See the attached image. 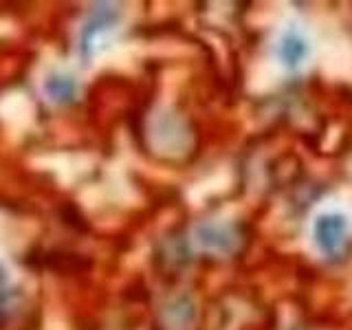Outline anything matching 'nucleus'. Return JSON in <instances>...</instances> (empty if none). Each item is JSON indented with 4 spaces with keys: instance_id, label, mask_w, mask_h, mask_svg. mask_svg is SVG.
<instances>
[{
    "instance_id": "nucleus-5",
    "label": "nucleus",
    "mask_w": 352,
    "mask_h": 330,
    "mask_svg": "<svg viewBox=\"0 0 352 330\" xmlns=\"http://www.w3.org/2000/svg\"><path fill=\"white\" fill-rule=\"evenodd\" d=\"M47 91L55 102H71L77 93V84L71 77H51L47 84Z\"/></svg>"
},
{
    "instance_id": "nucleus-2",
    "label": "nucleus",
    "mask_w": 352,
    "mask_h": 330,
    "mask_svg": "<svg viewBox=\"0 0 352 330\" xmlns=\"http://www.w3.org/2000/svg\"><path fill=\"white\" fill-rule=\"evenodd\" d=\"M198 242L207 249L229 253L238 247V234L229 225H203L196 231Z\"/></svg>"
},
{
    "instance_id": "nucleus-6",
    "label": "nucleus",
    "mask_w": 352,
    "mask_h": 330,
    "mask_svg": "<svg viewBox=\"0 0 352 330\" xmlns=\"http://www.w3.org/2000/svg\"><path fill=\"white\" fill-rule=\"evenodd\" d=\"M295 330H304V328H295Z\"/></svg>"
},
{
    "instance_id": "nucleus-3",
    "label": "nucleus",
    "mask_w": 352,
    "mask_h": 330,
    "mask_svg": "<svg viewBox=\"0 0 352 330\" xmlns=\"http://www.w3.org/2000/svg\"><path fill=\"white\" fill-rule=\"evenodd\" d=\"M278 55L280 60L289 66V69H297L308 55V42L297 29H289L280 40L278 47Z\"/></svg>"
},
{
    "instance_id": "nucleus-1",
    "label": "nucleus",
    "mask_w": 352,
    "mask_h": 330,
    "mask_svg": "<svg viewBox=\"0 0 352 330\" xmlns=\"http://www.w3.org/2000/svg\"><path fill=\"white\" fill-rule=\"evenodd\" d=\"M313 238L319 251L328 258H337L344 253L348 242V220L344 214L330 212L322 214L313 225Z\"/></svg>"
},
{
    "instance_id": "nucleus-4",
    "label": "nucleus",
    "mask_w": 352,
    "mask_h": 330,
    "mask_svg": "<svg viewBox=\"0 0 352 330\" xmlns=\"http://www.w3.org/2000/svg\"><path fill=\"white\" fill-rule=\"evenodd\" d=\"M117 20V9L110 5H97V9H93L91 20L86 22L84 27V36H82V47L88 49L91 47V38H95V33L104 31L106 27L115 25Z\"/></svg>"
}]
</instances>
